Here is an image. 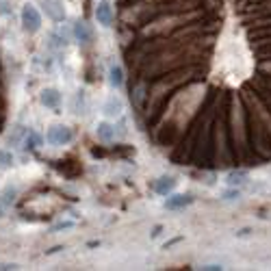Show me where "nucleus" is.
Returning <instances> with one entry per match:
<instances>
[{
	"label": "nucleus",
	"instance_id": "nucleus-6",
	"mask_svg": "<svg viewBox=\"0 0 271 271\" xmlns=\"http://www.w3.org/2000/svg\"><path fill=\"white\" fill-rule=\"evenodd\" d=\"M42 104L50 106V109H56L61 104V94L56 89H44L42 92Z\"/></svg>",
	"mask_w": 271,
	"mask_h": 271
},
{
	"label": "nucleus",
	"instance_id": "nucleus-4",
	"mask_svg": "<svg viewBox=\"0 0 271 271\" xmlns=\"http://www.w3.org/2000/svg\"><path fill=\"white\" fill-rule=\"evenodd\" d=\"M96 20H98V24H102V26H111V24H113V9H111L109 0H100V3H98Z\"/></svg>",
	"mask_w": 271,
	"mask_h": 271
},
{
	"label": "nucleus",
	"instance_id": "nucleus-18",
	"mask_svg": "<svg viewBox=\"0 0 271 271\" xmlns=\"http://www.w3.org/2000/svg\"><path fill=\"white\" fill-rule=\"evenodd\" d=\"M9 13V5H7V0H0V15Z\"/></svg>",
	"mask_w": 271,
	"mask_h": 271
},
{
	"label": "nucleus",
	"instance_id": "nucleus-1",
	"mask_svg": "<svg viewBox=\"0 0 271 271\" xmlns=\"http://www.w3.org/2000/svg\"><path fill=\"white\" fill-rule=\"evenodd\" d=\"M22 24L28 33H37L39 28H42V15H39L35 5L26 3L22 7Z\"/></svg>",
	"mask_w": 271,
	"mask_h": 271
},
{
	"label": "nucleus",
	"instance_id": "nucleus-11",
	"mask_svg": "<svg viewBox=\"0 0 271 271\" xmlns=\"http://www.w3.org/2000/svg\"><path fill=\"white\" fill-rule=\"evenodd\" d=\"M226 183H228L230 187H236V185L248 183V171H230L228 178H226Z\"/></svg>",
	"mask_w": 271,
	"mask_h": 271
},
{
	"label": "nucleus",
	"instance_id": "nucleus-10",
	"mask_svg": "<svg viewBox=\"0 0 271 271\" xmlns=\"http://www.w3.org/2000/svg\"><path fill=\"white\" fill-rule=\"evenodd\" d=\"M191 202H193L191 195H174V198H169L165 202V206L167 208H183V206H187V204H191Z\"/></svg>",
	"mask_w": 271,
	"mask_h": 271
},
{
	"label": "nucleus",
	"instance_id": "nucleus-3",
	"mask_svg": "<svg viewBox=\"0 0 271 271\" xmlns=\"http://www.w3.org/2000/svg\"><path fill=\"white\" fill-rule=\"evenodd\" d=\"M42 5H44V11L50 20H54V22L65 20V9H63L61 0H42Z\"/></svg>",
	"mask_w": 271,
	"mask_h": 271
},
{
	"label": "nucleus",
	"instance_id": "nucleus-16",
	"mask_svg": "<svg viewBox=\"0 0 271 271\" xmlns=\"http://www.w3.org/2000/svg\"><path fill=\"white\" fill-rule=\"evenodd\" d=\"M13 198H15V189L7 187L5 191H3V202H5V204H11V202H13Z\"/></svg>",
	"mask_w": 271,
	"mask_h": 271
},
{
	"label": "nucleus",
	"instance_id": "nucleus-5",
	"mask_svg": "<svg viewBox=\"0 0 271 271\" xmlns=\"http://www.w3.org/2000/svg\"><path fill=\"white\" fill-rule=\"evenodd\" d=\"M102 111H104L106 117H117V115L122 113V100H119V98H115V96L106 98V102H104V106H102Z\"/></svg>",
	"mask_w": 271,
	"mask_h": 271
},
{
	"label": "nucleus",
	"instance_id": "nucleus-14",
	"mask_svg": "<svg viewBox=\"0 0 271 271\" xmlns=\"http://www.w3.org/2000/svg\"><path fill=\"white\" fill-rule=\"evenodd\" d=\"M39 143H42V137L35 135V133H31L26 137V141H24V147H26V150H33V147H37Z\"/></svg>",
	"mask_w": 271,
	"mask_h": 271
},
{
	"label": "nucleus",
	"instance_id": "nucleus-15",
	"mask_svg": "<svg viewBox=\"0 0 271 271\" xmlns=\"http://www.w3.org/2000/svg\"><path fill=\"white\" fill-rule=\"evenodd\" d=\"M224 200H236V198H241V189H236V187H232V189H228V191H224V195H221Z\"/></svg>",
	"mask_w": 271,
	"mask_h": 271
},
{
	"label": "nucleus",
	"instance_id": "nucleus-13",
	"mask_svg": "<svg viewBox=\"0 0 271 271\" xmlns=\"http://www.w3.org/2000/svg\"><path fill=\"white\" fill-rule=\"evenodd\" d=\"M13 154L11 152H7V150H0V167L7 169V167H11L13 165Z\"/></svg>",
	"mask_w": 271,
	"mask_h": 271
},
{
	"label": "nucleus",
	"instance_id": "nucleus-8",
	"mask_svg": "<svg viewBox=\"0 0 271 271\" xmlns=\"http://www.w3.org/2000/svg\"><path fill=\"white\" fill-rule=\"evenodd\" d=\"M109 83L115 89H119L122 85H124V72H122L119 65H111V70H109Z\"/></svg>",
	"mask_w": 271,
	"mask_h": 271
},
{
	"label": "nucleus",
	"instance_id": "nucleus-12",
	"mask_svg": "<svg viewBox=\"0 0 271 271\" xmlns=\"http://www.w3.org/2000/svg\"><path fill=\"white\" fill-rule=\"evenodd\" d=\"M74 33H76V37L80 39V42H89V28H87V24L85 22H78L76 26H74Z\"/></svg>",
	"mask_w": 271,
	"mask_h": 271
},
{
	"label": "nucleus",
	"instance_id": "nucleus-2",
	"mask_svg": "<svg viewBox=\"0 0 271 271\" xmlns=\"http://www.w3.org/2000/svg\"><path fill=\"white\" fill-rule=\"evenodd\" d=\"M46 141L50 143V145H65V143H70L72 141V130H70V126H65V124H54V126H50V130H48V135H46Z\"/></svg>",
	"mask_w": 271,
	"mask_h": 271
},
{
	"label": "nucleus",
	"instance_id": "nucleus-21",
	"mask_svg": "<svg viewBox=\"0 0 271 271\" xmlns=\"http://www.w3.org/2000/svg\"><path fill=\"white\" fill-rule=\"evenodd\" d=\"M0 215H3V208H0Z\"/></svg>",
	"mask_w": 271,
	"mask_h": 271
},
{
	"label": "nucleus",
	"instance_id": "nucleus-17",
	"mask_svg": "<svg viewBox=\"0 0 271 271\" xmlns=\"http://www.w3.org/2000/svg\"><path fill=\"white\" fill-rule=\"evenodd\" d=\"M50 39H52V46H65V37L61 39L59 35H52Z\"/></svg>",
	"mask_w": 271,
	"mask_h": 271
},
{
	"label": "nucleus",
	"instance_id": "nucleus-7",
	"mask_svg": "<svg viewBox=\"0 0 271 271\" xmlns=\"http://www.w3.org/2000/svg\"><path fill=\"white\" fill-rule=\"evenodd\" d=\"M96 135L102 139V141H111V139L115 137V126H111L109 122H100L96 128Z\"/></svg>",
	"mask_w": 271,
	"mask_h": 271
},
{
	"label": "nucleus",
	"instance_id": "nucleus-19",
	"mask_svg": "<svg viewBox=\"0 0 271 271\" xmlns=\"http://www.w3.org/2000/svg\"><path fill=\"white\" fill-rule=\"evenodd\" d=\"M74 224H72V221H63V224H56L52 230H61V228H72Z\"/></svg>",
	"mask_w": 271,
	"mask_h": 271
},
{
	"label": "nucleus",
	"instance_id": "nucleus-20",
	"mask_svg": "<svg viewBox=\"0 0 271 271\" xmlns=\"http://www.w3.org/2000/svg\"><path fill=\"white\" fill-rule=\"evenodd\" d=\"M202 269H206V271H217V269H221V265H204Z\"/></svg>",
	"mask_w": 271,
	"mask_h": 271
},
{
	"label": "nucleus",
	"instance_id": "nucleus-9",
	"mask_svg": "<svg viewBox=\"0 0 271 271\" xmlns=\"http://www.w3.org/2000/svg\"><path fill=\"white\" fill-rule=\"evenodd\" d=\"M174 187H176V180L174 178H171V176H163V178H159V183H157V187H154V189H157L159 195H167Z\"/></svg>",
	"mask_w": 271,
	"mask_h": 271
}]
</instances>
